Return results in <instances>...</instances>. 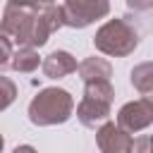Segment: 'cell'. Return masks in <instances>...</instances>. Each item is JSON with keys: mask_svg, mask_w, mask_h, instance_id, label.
<instances>
[{"mask_svg": "<svg viewBox=\"0 0 153 153\" xmlns=\"http://www.w3.org/2000/svg\"><path fill=\"white\" fill-rule=\"evenodd\" d=\"M74 110V98L69 96V91L50 86L38 91V96H33V100L29 103V120L36 127H53V124H62L72 117Z\"/></svg>", "mask_w": 153, "mask_h": 153, "instance_id": "obj_1", "label": "cell"}, {"mask_svg": "<svg viewBox=\"0 0 153 153\" xmlns=\"http://www.w3.org/2000/svg\"><path fill=\"white\" fill-rule=\"evenodd\" d=\"M93 45L96 50H100L103 55L110 57H127L129 53L136 50L139 45V31L122 17L117 19H108L93 36Z\"/></svg>", "mask_w": 153, "mask_h": 153, "instance_id": "obj_2", "label": "cell"}, {"mask_svg": "<svg viewBox=\"0 0 153 153\" xmlns=\"http://www.w3.org/2000/svg\"><path fill=\"white\" fill-rule=\"evenodd\" d=\"M84 98L76 105V117L84 127L96 129L110 117V105H112V84L110 81H91L84 84Z\"/></svg>", "mask_w": 153, "mask_h": 153, "instance_id": "obj_3", "label": "cell"}, {"mask_svg": "<svg viewBox=\"0 0 153 153\" xmlns=\"http://www.w3.org/2000/svg\"><path fill=\"white\" fill-rule=\"evenodd\" d=\"M33 17H36V10L33 7L7 2L5 12H2V19H0V31L5 36H10L12 41H17L19 45H31Z\"/></svg>", "mask_w": 153, "mask_h": 153, "instance_id": "obj_4", "label": "cell"}, {"mask_svg": "<svg viewBox=\"0 0 153 153\" xmlns=\"http://www.w3.org/2000/svg\"><path fill=\"white\" fill-rule=\"evenodd\" d=\"M110 12L108 0H65L62 2V22L72 29H86L96 19H103Z\"/></svg>", "mask_w": 153, "mask_h": 153, "instance_id": "obj_5", "label": "cell"}, {"mask_svg": "<svg viewBox=\"0 0 153 153\" xmlns=\"http://www.w3.org/2000/svg\"><path fill=\"white\" fill-rule=\"evenodd\" d=\"M117 124L129 134L151 127L153 124V103H151V98H139V100L124 103L117 112Z\"/></svg>", "mask_w": 153, "mask_h": 153, "instance_id": "obj_6", "label": "cell"}, {"mask_svg": "<svg viewBox=\"0 0 153 153\" xmlns=\"http://www.w3.org/2000/svg\"><path fill=\"white\" fill-rule=\"evenodd\" d=\"M60 26H65V22H62V7L48 5V7L36 10L33 29H31V45L33 48L45 45L48 38H50V33H55Z\"/></svg>", "mask_w": 153, "mask_h": 153, "instance_id": "obj_7", "label": "cell"}, {"mask_svg": "<svg viewBox=\"0 0 153 153\" xmlns=\"http://www.w3.org/2000/svg\"><path fill=\"white\" fill-rule=\"evenodd\" d=\"M96 143L100 148V153H131L134 139L129 136V131H124L120 124L115 122H103L96 131Z\"/></svg>", "mask_w": 153, "mask_h": 153, "instance_id": "obj_8", "label": "cell"}, {"mask_svg": "<svg viewBox=\"0 0 153 153\" xmlns=\"http://www.w3.org/2000/svg\"><path fill=\"white\" fill-rule=\"evenodd\" d=\"M41 67H43V74L48 76V79H62V76H67V74H72V72H76V60L67 53V50H53L43 62H41Z\"/></svg>", "mask_w": 153, "mask_h": 153, "instance_id": "obj_9", "label": "cell"}, {"mask_svg": "<svg viewBox=\"0 0 153 153\" xmlns=\"http://www.w3.org/2000/svg\"><path fill=\"white\" fill-rule=\"evenodd\" d=\"M76 72H79V79L84 84H91V81H110V76H112L110 62L105 57H96V55L93 57H86L76 67Z\"/></svg>", "mask_w": 153, "mask_h": 153, "instance_id": "obj_10", "label": "cell"}, {"mask_svg": "<svg viewBox=\"0 0 153 153\" xmlns=\"http://www.w3.org/2000/svg\"><path fill=\"white\" fill-rule=\"evenodd\" d=\"M38 65H41V57L33 45H19L12 55V62H10V67L19 74H31L38 69Z\"/></svg>", "mask_w": 153, "mask_h": 153, "instance_id": "obj_11", "label": "cell"}, {"mask_svg": "<svg viewBox=\"0 0 153 153\" xmlns=\"http://www.w3.org/2000/svg\"><path fill=\"white\" fill-rule=\"evenodd\" d=\"M131 84L139 93H153V62H141L131 69Z\"/></svg>", "mask_w": 153, "mask_h": 153, "instance_id": "obj_12", "label": "cell"}, {"mask_svg": "<svg viewBox=\"0 0 153 153\" xmlns=\"http://www.w3.org/2000/svg\"><path fill=\"white\" fill-rule=\"evenodd\" d=\"M17 98V86L10 76H0V112L7 110Z\"/></svg>", "mask_w": 153, "mask_h": 153, "instance_id": "obj_13", "label": "cell"}, {"mask_svg": "<svg viewBox=\"0 0 153 153\" xmlns=\"http://www.w3.org/2000/svg\"><path fill=\"white\" fill-rule=\"evenodd\" d=\"M12 55H14L12 38H10V36H5V33L0 31V69L10 67V62H12Z\"/></svg>", "mask_w": 153, "mask_h": 153, "instance_id": "obj_14", "label": "cell"}, {"mask_svg": "<svg viewBox=\"0 0 153 153\" xmlns=\"http://www.w3.org/2000/svg\"><path fill=\"white\" fill-rule=\"evenodd\" d=\"M131 153H153V141H151V136H139V139H134Z\"/></svg>", "mask_w": 153, "mask_h": 153, "instance_id": "obj_15", "label": "cell"}, {"mask_svg": "<svg viewBox=\"0 0 153 153\" xmlns=\"http://www.w3.org/2000/svg\"><path fill=\"white\" fill-rule=\"evenodd\" d=\"M10 2H14V5H24V7H33V10H41V7L53 5L55 0H10Z\"/></svg>", "mask_w": 153, "mask_h": 153, "instance_id": "obj_16", "label": "cell"}, {"mask_svg": "<svg viewBox=\"0 0 153 153\" xmlns=\"http://www.w3.org/2000/svg\"><path fill=\"white\" fill-rule=\"evenodd\" d=\"M127 7L134 12H146L153 7V0H127Z\"/></svg>", "mask_w": 153, "mask_h": 153, "instance_id": "obj_17", "label": "cell"}, {"mask_svg": "<svg viewBox=\"0 0 153 153\" xmlns=\"http://www.w3.org/2000/svg\"><path fill=\"white\" fill-rule=\"evenodd\" d=\"M12 153H36V148H33V146H29V143H24V146H17Z\"/></svg>", "mask_w": 153, "mask_h": 153, "instance_id": "obj_18", "label": "cell"}, {"mask_svg": "<svg viewBox=\"0 0 153 153\" xmlns=\"http://www.w3.org/2000/svg\"><path fill=\"white\" fill-rule=\"evenodd\" d=\"M2 146H5V139H2V134H0V151H2Z\"/></svg>", "mask_w": 153, "mask_h": 153, "instance_id": "obj_19", "label": "cell"}, {"mask_svg": "<svg viewBox=\"0 0 153 153\" xmlns=\"http://www.w3.org/2000/svg\"><path fill=\"white\" fill-rule=\"evenodd\" d=\"M151 103H153V93H151Z\"/></svg>", "mask_w": 153, "mask_h": 153, "instance_id": "obj_20", "label": "cell"}, {"mask_svg": "<svg viewBox=\"0 0 153 153\" xmlns=\"http://www.w3.org/2000/svg\"><path fill=\"white\" fill-rule=\"evenodd\" d=\"M151 141H153V136H151Z\"/></svg>", "mask_w": 153, "mask_h": 153, "instance_id": "obj_21", "label": "cell"}]
</instances>
